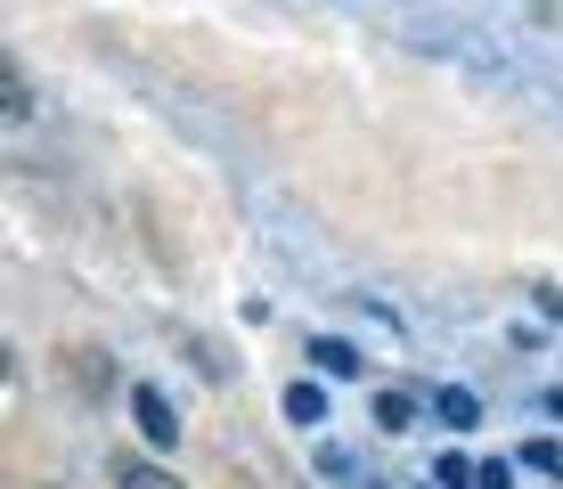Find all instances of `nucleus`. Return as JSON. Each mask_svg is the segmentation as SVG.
<instances>
[{
    "label": "nucleus",
    "instance_id": "8",
    "mask_svg": "<svg viewBox=\"0 0 563 489\" xmlns=\"http://www.w3.org/2000/svg\"><path fill=\"white\" fill-rule=\"evenodd\" d=\"M0 107H9V123H25V114H33V90H25V74H9V90H0Z\"/></svg>",
    "mask_w": 563,
    "mask_h": 489
},
{
    "label": "nucleus",
    "instance_id": "7",
    "mask_svg": "<svg viewBox=\"0 0 563 489\" xmlns=\"http://www.w3.org/2000/svg\"><path fill=\"white\" fill-rule=\"evenodd\" d=\"M474 474H482V465H465V457H441V465H433L441 489H474Z\"/></svg>",
    "mask_w": 563,
    "mask_h": 489
},
{
    "label": "nucleus",
    "instance_id": "5",
    "mask_svg": "<svg viewBox=\"0 0 563 489\" xmlns=\"http://www.w3.org/2000/svg\"><path fill=\"white\" fill-rule=\"evenodd\" d=\"M310 359H319L327 376H360V351H352V343H327V335H319V343H310Z\"/></svg>",
    "mask_w": 563,
    "mask_h": 489
},
{
    "label": "nucleus",
    "instance_id": "3",
    "mask_svg": "<svg viewBox=\"0 0 563 489\" xmlns=\"http://www.w3.org/2000/svg\"><path fill=\"white\" fill-rule=\"evenodd\" d=\"M114 489H180V481H172L164 465H131L123 457V465H114Z\"/></svg>",
    "mask_w": 563,
    "mask_h": 489
},
{
    "label": "nucleus",
    "instance_id": "4",
    "mask_svg": "<svg viewBox=\"0 0 563 489\" xmlns=\"http://www.w3.org/2000/svg\"><path fill=\"white\" fill-rule=\"evenodd\" d=\"M409 416H417L409 391H376V424H384V433H409Z\"/></svg>",
    "mask_w": 563,
    "mask_h": 489
},
{
    "label": "nucleus",
    "instance_id": "6",
    "mask_svg": "<svg viewBox=\"0 0 563 489\" xmlns=\"http://www.w3.org/2000/svg\"><path fill=\"white\" fill-rule=\"evenodd\" d=\"M433 408H441V424H457V433H465V424H474V416H482V400H474V391H457V384H450V391H441V400H433Z\"/></svg>",
    "mask_w": 563,
    "mask_h": 489
},
{
    "label": "nucleus",
    "instance_id": "11",
    "mask_svg": "<svg viewBox=\"0 0 563 489\" xmlns=\"http://www.w3.org/2000/svg\"><path fill=\"white\" fill-rule=\"evenodd\" d=\"M539 310H548V319H563V293H555V286H539Z\"/></svg>",
    "mask_w": 563,
    "mask_h": 489
},
{
    "label": "nucleus",
    "instance_id": "1",
    "mask_svg": "<svg viewBox=\"0 0 563 489\" xmlns=\"http://www.w3.org/2000/svg\"><path fill=\"white\" fill-rule=\"evenodd\" d=\"M131 416H140V441L147 448H180V416H172V400L155 384H131Z\"/></svg>",
    "mask_w": 563,
    "mask_h": 489
},
{
    "label": "nucleus",
    "instance_id": "9",
    "mask_svg": "<svg viewBox=\"0 0 563 489\" xmlns=\"http://www.w3.org/2000/svg\"><path fill=\"white\" fill-rule=\"evenodd\" d=\"M522 465H531V474H563V448L555 441H531V448H522Z\"/></svg>",
    "mask_w": 563,
    "mask_h": 489
},
{
    "label": "nucleus",
    "instance_id": "2",
    "mask_svg": "<svg viewBox=\"0 0 563 489\" xmlns=\"http://www.w3.org/2000/svg\"><path fill=\"white\" fill-rule=\"evenodd\" d=\"M286 416L295 424H327V391L319 384H286Z\"/></svg>",
    "mask_w": 563,
    "mask_h": 489
},
{
    "label": "nucleus",
    "instance_id": "10",
    "mask_svg": "<svg viewBox=\"0 0 563 489\" xmlns=\"http://www.w3.org/2000/svg\"><path fill=\"white\" fill-rule=\"evenodd\" d=\"M474 489H515V465H507V457H490V465L474 474Z\"/></svg>",
    "mask_w": 563,
    "mask_h": 489
}]
</instances>
